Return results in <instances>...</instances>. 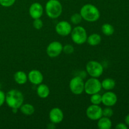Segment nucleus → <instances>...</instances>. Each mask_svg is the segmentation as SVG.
<instances>
[{
    "mask_svg": "<svg viewBox=\"0 0 129 129\" xmlns=\"http://www.w3.org/2000/svg\"><path fill=\"white\" fill-rule=\"evenodd\" d=\"M5 102L11 109H19L24 102V96L18 89H11L6 94Z\"/></svg>",
    "mask_w": 129,
    "mask_h": 129,
    "instance_id": "f257e3e1",
    "label": "nucleus"
},
{
    "mask_svg": "<svg viewBox=\"0 0 129 129\" xmlns=\"http://www.w3.org/2000/svg\"><path fill=\"white\" fill-rule=\"evenodd\" d=\"M79 13L83 19L88 22H94L100 18V11L92 4H86L81 7Z\"/></svg>",
    "mask_w": 129,
    "mask_h": 129,
    "instance_id": "f03ea898",
    "label": "nucleus"
},
{
    "mask_svg": "<svg viewBox=\"0 0 129 129\" xmlns=\"http://www.w3.org/2000/svg\"><path fill=\"white\" fill-rule=\"evenodd\" d=\"M45 10L47 15L50 18H57L62 12V6L58 0H49L45 5Z\"/></svg>",
    "mask_w": 129,
    "mask_h": 129,
    "instance_id": "7ed1b4c3",
    "label": "nucleus"
},
{
    "mask_svg": "<svg viewBox=\"0 0 129 129\" xmlns=\"http://www.w3.org/2000/svg\"><path fill=\"white\" fill-rule=\"evenodd\" d=\"M71 37L73 42L78 45H83L86 42L88 35L86 30L83 26L78 25L72 29Z\"/></svg>",
    "mask_w": 129,
    "mask_h": 129,
    "instance_id": "20e7f679",
    "label": "nucleus"
},
{
    "mask_svg": "<svg viewBox=\"0 0 129 129\" xmlns=\"http://www.w3.org/2000/svg\"><path fill=\"white\" fill-rule=\"evenodd\" d=\"M86 73L93 78H98L103 74L104 68L102 64L96 60H90L86 66Z\"/></svg>",
    "mask_w": 129,
    "mask_h": 129,
    "instance_id": "39448f33",
    "label": "nucleus"
},
{
    "mask_svg": "<svg viewBox=\"0 0 129 129\" xmlns=\"http://www.w3.org/2000/svg\"><path fill=\"white\" fill-rule=\"evenodd\" d=\"M102 88V82L96 78L91 77L84 83V91L88 95L99 93Z\"/></svg>",
    "mask_w": 129,
    "mask_h": 129,
    "instance_id": "423d86ee",
    "label": "nucleus"
},
{
    "mask_svg": "<svg viewBox=\"0 0 129 129\" xmlns=\"http://www.w3.org/2000/svg\"><path fill=\"white\" fill-rule=\"evenodd\" d=\"M69 88L75 95H80L84 91V82L83 78L77 76L72 78L69 83Z\"/></svg>",
    "mask_w": 129,
    "mask_h": 129,
    "instance_id": "0eeeda50",
    "label": "nucleus"
},
{
    "mask_svg": "<svg viewBox=\"0 0 129 129\" xmlns=\"http://www.w3.org/2000/svg\"><path fill=\"white\" fill-rule=\"evenodd\" d=\"M103 109L100 105L91 104L87 108L86 114L89 119L93 121H96L103 116Z\"/></svg>",
    "mask_w": 129,
    "mask_h": 129,
    "instance_id": "6e6552de",
    "label": "nucleus"
},
{
    "mask_svg": "<svg viewBox=\"0 0 129 129\" xmlns=\"http://www.w3.org/2000/svg\"><path fill=\"white\" fill-rule=\"evenodd\" d=\"M63 45L58 41H53L48 45L46 52L48 56L51 58L57 57L62 52Z\"/></svg>",
    "mask_w": 129,
    "mask_h": 129,
    "instance_id": "1a4fd4ad",
    "label": "nucleus"
},
{
    "mask_svg": "<svg viewBox=\"0 0 129 129\" xmlns=\"http://www.w3.org/2000/svg\"><path fill=\"white\" fill-rule=\"evenodd\" d=\"M55 31L58 35L62 37L70 35L72 31L71 25L67 21H60L55 25Z\"/></svg>",
    "mask_w": 129,
    "mask_h": 129,
    "instance_id": "9d476101",
    "label": "nucleus"
},
{
    "mask_svg": "<svg viewBox=\"0 0 129 129\" xmlns=\"http://www.w3.org/2000/svg\"><path fill=\"white\" fill-rule=\"evenodd\" d=\"M49 119L51 123L57 124L59 123L64 119V113L60 108L58 107H55L50 110L49 114Z\"/></svg>",
    "mask_w": 129,
    "mask_h": 129,
    "instance_id": "9b49d317",
    "label": "nucleus"
},
{
    "mask_svg": "<svg viewBox=\"0 0 129 129\" xmlns=\"http://www.w3.org/2000/svg\"><path fill=\"white\" fill-rule=\"evenodd\" d=\"M102 96V102L103 103L106 107H113L117 103L118 98L117 96L114 92H112L111 91H108L107 92L105 93Z\"/></svg>",
    "mask_w": 129,
    "mask_h": 129,
    "instance_id": "f8f14e48",
    "label": "nucleus"
},
{
    "mask_svg": "<svg viewBox=\"0 0 129 129\" xmlns=\"http://www.w3.org/2000/svg\"><path fill=\"white\" fill-rule=\"evenodd\" d=\"M44 13V8L39 3H34L29 8V15L33 19L40 18Z\"/></svg>",
    "mask_w": 129,
    "mask_h": 129,
    "instance_id": "ddd939ff",
    "label": "nucleus"
},
{
    "mask_svg": "<svg viewBox=\"0 0 129 129\" xmlns=\"http://www.w3.org/2000/svg\"><path fill=\"white\" fill-rule=\"evenodd\" d=\"M28 80H29L31 84L38 86L42 83L44 81V76L40 71L33 69L28 74Z\"/></svg>",
    "mask_w": 129,
    "mask_h": 129,
    "instance_id": "4468645a",
    "label": "nucleus"
},
{
    "mask_svg": "<svg viewBox=\"0 0 129 129\" xmlns=\"http://www.w3.org/2000/svg\"><path fill=\"white\" fill-rule=\"evenodd\" d=\"M37 94L40 98H46L50 94V89L47 85L41 83L38 85L37 88Z\"/></svg>",
    "mask_w": 129,
    "mask_h": 129,
    "instance_id": "2eb2a0df",
    "label": "nucleus"
},
{
    "mask_svg": "<svg viewBox=\"0 0 129 129\" xmlns=\"http://www.w3.org/2000/svg\"><path fill=\"white\" fill-rule=\"evenodd\" d=\"M97 122V127L100 129H110L112 127V122L110 118L102 116Z\"/></svg>",
    "mask_w": 129,
    "mask_h": 129,
    "instance_id": "dca6fc26",
    "label": "nucleus"
},
{
    "mask_svg": "<svg viewBox=\"0 0 129 129\" xmlns=\"http://www.w3.org/2000/svg\"><path fill=\"white\" fill-rule=\"evenodd\" d=\"M14 80L18 84L23 85L27 82L28 75L24 71H18L14 74Z\"/></svg>",
    "mask_w": 129,
    "mask_h": 129,
    "instance_id": "f3484780",
    "label": "nucleus"
},
{
    "mask_svg": "<svg viewBox=\"0 0 129 129\" xmlns=\"http://www.w3.org/2000/svg\"><path fill=\"white\" fill-rule=\"evenodd\" d=\"M86 42L91 46H96L102 42V37L96 33L92 34L87 37Z\"/></svg>",
    "mask_w": 129,
    "mask_h": 129,
    "instance_id": "a211bd4d",
    "label": "nucleus"
},
{
    "mask_svg": "<svg viewBox=\"0 0 129 129\" xmlns=\"http://www.w3.org/2000/svg\"><path fill=\"white\" fill-rule=\"evenodd\" d=\"M20 112L23 115L26 116H30L33 115L35 112V107L34 105L29 103H23L22 105L20 107Z\"/></svg>",
    "mask_w": 129,
    "mask_h": 129,
    "instance_id": "6ab92c4d",
    "label": "nucleus"
},
{
    "mask_svg": "<svg viewBox=\"0 0 129 129\" xmlns=\"http://www.w3.org/2000/svg\"><path fill=\"white\" fill-rule=\"evenodd\" d=\"M116 83L115 80L112 78H106L103 79L102 82V87L107 91H111L114 89L115 87Z\"/></svg>",
    "mask_w": 129,
    "mask_h": 129,
    "instance_id": "aec40b11",
    "label": "nucleus"
},
{
    "mask_svg": "<svg viewBox=\"0 0 129 129\" xmlns=\"http://www.w3.org/2000/svg\"><path fill=\"white\" fill-rule=\"evenodd\" d=\"M102 31L106 36H111L114 34L115 28L112 25L106 23L102 25Z\"/></svg>",
    "mask_w": 129,
    "mask_h": 129,
    "instance_id": "412c9836",
    "label": "nucleus"
},
{
    "mask_svg": "<svg viewBox=\"0 0 129 129\" xmlns=\"http://www.w3.org/2000/svg\"><path fill=\"white\" fill-rule=\"evenodd\" d=\"M90 102L91 103V104L100 105L102 103V95L100 94L99 93L91 94L90 98Z\"/></svg>",
    "mask_w": 129,
    "mask_h": 129,
    "instance_id": "4be33fe9",
    "label": "nucleus"
},
{
    "mask_svg": "<svg viewBox=\"0 0 129 129\" xmlns=\"http://www.w3.org/2000/svg\"><path fill=\"white\" fill-rule=\"evenodd\" d=\"M71 22L73 24L75 25H78L81 22L82 20H83V18H82L81 15L80 13H74L73 15H72V16H71Z\"/></svg>",
    "mask_w": 129,
    "mask_h": 129,
    "instance_id": "5701e85b",
    "label": "nucleus"
},
{
    "mask_svg": "<svg viewBox=\"0 0 129 129\" xmlns=\"http://www.w3.org/2000/svg\"><path fill=\"white\" fill-rule=\"evenodd\" d=\"M62 52H64L66 54H72L74 52V48L71 44H66L64 46H63Z\"/></svg>",
    "mask_w": 129,
    "mask_h": 129,
    "instance_id": "b1692460",
    "label": "nucleus"
},
{
    "mask_svg": "<svg viewBox=\"0 0 129 129\" xmlns=\"http://www.w3.org/2000/svg\"><path fill=\"white\" fill-rule=\"evenodd\" d=\"M33 26L36 30H40L44 26V23L40 18L34 19V22H33Z\"/></svg>",
    "mask_w": 129,
    "mask_h": 129,
    "instance_id": "393cba45",
    "label": "nucleus"
},
{
    "mask_svg": "<svg viewBox=\"0 0 129 129\" xmlns=\"http://www.w3.org/2000/svg\"><path fill=\"white\" fill-rule=\"evenodd\" d=\"M102 114H103V117L110 118V117H112V116H113V110L110 108V107H107V108L103 109V111H102Z\"/></svg>",
    "mask_w": 129,
    "mask_h": 129,
    "instance_id": "a878e982",
    "label": "nucleus"
},
{
    "mask_svg": "<svg viewBox=\"0 0 129 129\" xmlns=\"http://www.w3.org/2000/svg\"><path fill=\"white\" fill-rule=\"evenodd\" d=\"M16 0H0V5L3 7H10L15 4Z\"/></svg>",
    "mask_w": 129,
    "mask_h": 129,
    "instance_id": "bb28decb",
    "label": "nucleus"
},
{
    "mask_svg": "<svg viewBox=\"0 0 129 129\" xmlns=\"http://www.w3.org/2000/svg\"><path fill=\"white\" fill-rule=\"evenodd\" d=\"M5 98H6V94L3 91L0 90V107L3 105L5 103Z\"/></svg>",
    "mask_w": 129,
    "mask_h": 129,
    "instance_id": "cd10ccee",
    "label": "nucleus"
},
{
    "mask_svg": "<svg viewBox=\"0 0 129 129\" xmlns=\"http://www.w3.org/2000/svg\"><path fill=\"white\" fill-rule=\"evenodd\" d=\"M115 128L117 129H127L128 126L125 123H119L116 125Z\"/></svg>",
    "mask_w": 129,
    "mask_h": 129,
    "instance_id": "c85d7f7f",
    "label": "nucleus"
},
{
    "mask_svg": "<svg viewBox=\"0 0 129 129\" xmlns=\"http://www.w3.org/2000/svg\"><path fill=\"white\" fill-rule=\"evenodd\" d=\"M125 123L127 125V126H129V113L127 115H126L125 118Z\"/></svg>",
    "mask_w": 129,
    "mask_h": 129,
    "instance_id": "c756f323",
    "label": "nucleus"
},
{
    "mask_svg": "<svg viewBox=\"0 0 129 129\" xmlns=\"http://www.w3.org/2000/svg\"><path fill=\"white\" fill-rule=\"evenodd\" d=\"M128 107H129V103H128Z\"/></svg>",
    "mask_w": 129,
    "mask_h": 129,
    "instance_id": "7c9ffc66",
    "label": "nucleus"
}]
</instances>
